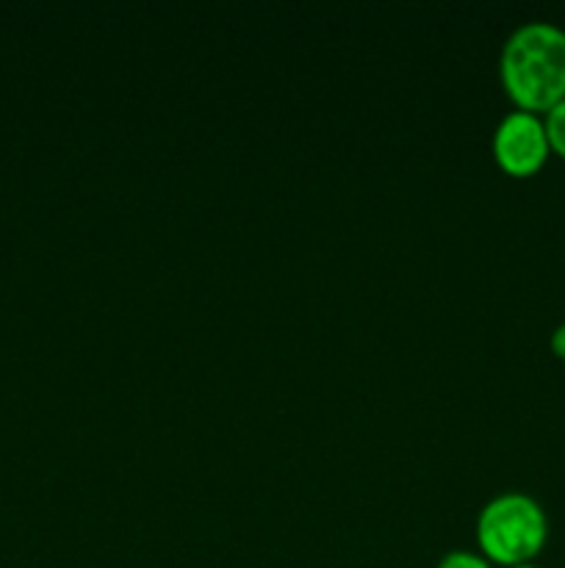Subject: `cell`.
<instances>
[{"mask_svg":"<svg viewBox=\"0 0 565 568\" xmlns=\"http://www.w3.org/2000/svg\"><path fill=\"white\" fill-rule=\"evenodd\" d=\"M504 92L518 111H548L565 100V31L552 22H524L507 37L499 59Z\"/></svg>","mask_w":565,"mask_h":568,"instance_id":"1","label":"cell"},{"mask_svg":"<svg viewBox=\"0 0 565 568\" xmlns=\"http://www.w3.org/2000/svg\"><path fill=\"white\" fill-rule=\"evenodd\" d=\"M546 538V514L526 494H499L476 516V541L482 552L496 564H530L543 549Z\"/></svg>","mask_w":565,"mask_h":568,"instance_id":"2","label":"cell"},{"mask_svg":"<svg viewBox=\"0 0 565 568\" xmlns=\"http://www.w3.org/2000/svg\"><path fill=\"white\" fill-rule=\"evenodd\" d=\"M546 125L537 114L513 111L493 131V159L507 175H535L548 159Z\"/></svg>","mask_w":565,"mask_h":568,"instance_id":"3","label":"cell"},{"mask_svg":"<svg viewBox=\"0 0 565 568\" xmlns=\"http://www.w3.org/2000/svg\"><path fill=\"white\" fill-rule=\"evenodd\" d=\"M543 125H546L548 148H552L559 159H565V100H559L554 109L546 111Z\"/></svg>","mask_w":565,"mask_h":568,"instance_id":"4","label":"cell"},{"mask_svg":"<svg viewBox=\"0 0 565 568\" xmlns=\"http://www.w3.org/2000/svg\"><path fill=\"white\" fill-rule=\"evenodd\" d=\"M438 568H487L485 560L480 555H471V552H449L446 558L441 560Z\"/></svg>","mask_w":565,"mask_h":568,"instance_id":"5","label":"cell"},{"mask_svg":"<svg viewBox=\"0 0 565 568\" xmlns=\"http://www.w3.org/2000/svg\"><path fill=\"white\" fill-rule=\"evenodd\" d=\"M552 353L557 355V358L565 361V322H563V325L554 327V333H552Z\"/></svg>","mask_w":565,"mask_h":568,"instance_id":"6","label":"cell"},{"mask_svg":"<svg viewBox=\"0 0 565 568\" xmlns=\"http://www.w3.org/2000/svg\"><path fill=\"white\" fill-rule=\"evenodd\" d=\"M510 568H535V566H530V564H518V566H510Z\"/></svg>","mask_w":565,"mask_h":568,"instance_id":"7","label":"cell"}]
</instances>
